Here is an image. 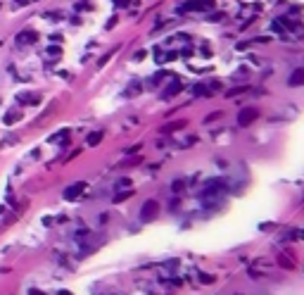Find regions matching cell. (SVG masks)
Listing matches in <instances>:
<instances>
[{
	"label": "cell",
	"mask_w": 304,
	"mask_h": 295,
	"mask_svg": "<svg viewBox=\"0 0 304 295\" xmlns=\"http://www.w3.org/2000/svg\"><path fill=\"white\" fill-rule=\"evenodd\" d=\"M178 91H183V84H181V81H171V84H169V88L162 93V98H171V96H176Z\"/></svg>",
	"instance_id": "6"
},
{
	"label": "cell",
	"mask_w": 304,
	"mask_h": 295,
	"mask_svg": "<svg viewBox=\"0 0 304 295\" xmlns=\"http://www.w3.org/2000/svg\"><path fill=\"white\" fill-rule=\"evenodd\" d=\"M117 5H119V7H124V5H129V0H117Z\"/></svg>",
	"instance_id": "11"
},
{
	"label": "cell",
	"mask_w": 304,
	"mask_h": 295,
	"mask_svg": "<svg viewBox=\"0 0 304 295\" xmlns=\"http://www.w3.org/2000/svg\"><path fill=\"white\" fill-rule=\"evenodd\" d=\"M83 191H86V181H76V184H72V186L65 191V200H76Z\"/></svg>",
	"instance_id": "4"
},
{
	"label": "cell",
	"mask_w": 304,
	"mask_h": 295,
	"mask_svg": "<svg viewBox=\"0 0 304 295\" xmlns=\"http://www.w3.org/2000/svg\"><path fill=\"white\" fill-rule=\"evenodd\" d=\"M102 136H105V133H102V131H93V133H90V136H88L86 145H90V148H95V145H98V143L102 141Z\"/></svg>",
	"instance_id": "7"
},
{
	"label": "cell",
	"mask_w": 304,
	"mask_h": 295,
	"mask_svg": "<svg viewBox=\"0 0 304 295\" xmlns=\"http://www.w3.org/2000/svg\"><path fill=\"white\" fill-rule=\"evenodd\" d=\"M183 126H185V121H174V124H166L162 131H164V133H169V131H176V129H183Z\"/></svg>",
	"instance_id": "8"
},
{
	"label": "cell",
	"mask_w": 304,
	"mask_h": 295,
	"mask_svg": "<svg viewBox=\"0 0 304 295\" xmlns=\"http://www.w3.org/2000/svg\"><path fill=\"white\" fill-rule=\"evenodd\" d=\"M93 5L88 2V0H81V2H76V10H90Z\"/></svg>",
	"instance_id": "9"
},
{
	"label": "cell",
	"mask_w": 304,
	"mask_h": 295,
	"mask_svg": "<svg viewBox=\"0 0 304 295\" xmlns=\"http://www.w3.org/2000/svg\"><path fill=\"white\" fill-rule=\"evenodd\" d=\"M131 196H133V191H126L124 196H117V197H114V202H124V200H126V197H131Z\"/></svg>",
	"instance_id": "10"
},
{
	"label": "cell",
	"mask_w": 304,
	"mask_h": 295,
	"mask_svg": "<svg viewBox=\"0 0 304 295\" xmlns=\"http://www.w3.org/2000/svg\"><path fill=\"white\" fill-rule=\"evenodd\" d=\"M157 212H159V202H157V200H148L141 209V217L145 219V221H150V219L157 217Z\"/></svg>",
	"instance_id": "3"
},
{
	"label": "cell",
	"mask_w": 304,
	"mask_h": 295,
	"mask_svg": "<svg viewBox=\"0 0 304 295\" xmlns=\"http://www.w3.org/2000/svg\"><path fill=\"white\" fill-rule=\"evenodd\" d=\"M288 84L290 86H304V69H295L293 74L288 77Z\"/></svg>",
	"instance_id": "5"
},
{
	"label": "cell",
	"mask_w": 304,
	"mask_h": 295,
	"mask_svg": "<svg viewBox=\"0 0 304 295\" xmlns=\"http://www.w3.org/2000/svg\"><path fill=\"white\" fill-rule=\"evenodd\" d=\"M257 117H259V109L257 107H242L238 112V126H250Z\"/></svg>",
	"instance_id": "1"
},
{
	"label": "cell",
	"mask_w": 304,
	"mask_h": 295,
	"mask_svg": "<svg viewBox=\"0 0 304 295\" xmlns=\"http://www.w3.org/2000/svg\"><path fill=\"white\" fill-rule=\"evenodd\" d=\"M214 0H190L185 2V7H181V12H197V10H212Z\"/></svg>",
	"instance_id": "2"
}]
</instances>
